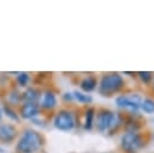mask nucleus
Returning a JSON list of instances; mask_svg holds the SVG:
<instances>
[{
	"label": "nucleus",
	"instance_id": "nucleus-11",
	"mask_svg": "<svg viewBox=\"0 0 154 153\" xmlns=\"http://www.w3.org/2000/svg\"><path fill=\"white\" fill-rule=\"evenodd\" d=\"M97 82H99V78L94 73H88L85 75L78 83L79 86V90L85 93V94H90L93 93L94 90H96L97 88Z\"/></svg>",
	"mask_w": 154,
	"mask_h": 153
},
{
	"label": "nucleus",
	"instance_id": "nucleus-12",
	"mask_svg": "<svg viewBox=\"0 0 154 153\" xmlns=\"http://www.w3.org/2000/svg\"><path fill=\"white\" fill-rule=\"evenodd\" d=\"M95 116H96V108L94 106H85L83 114H82V128L85 131H91L94 129L95 123Z\"/></svg>",
	"mask_w": 154,
	"mask_h": 153
},
{
	"label": "nucleus",
	"instance_id": "nucleus-8",
	"mask_svg": "<svg viewBox=\"0 0 154 153\" xmlns=\"http://www.w3.org/2000/svg\"><path fill=\"white\" fill-rule=\"evenodd\" d=\"M147 120L140 114H125L123 131H142L144 130Z\"/></svg>",
	"mask_w": 154,
	"mask_h": 153
},
{
	"label": "nucleus",
	"instance_id": "nucleus-9",
	"mask_svg": "<svg viewBox=\"0 0 154 153\" xmlns=\"http://www.w3.org/2000/svg\"><path fill=\"white\" fill-rule=\"evenodd\" d=\"M18 136V129L12 123H0V142L8 145L12 143Z\"/></svg>",
	"mask_w": 154,
	"mask_h": 153
},
{
	"label": "nucleus",
	"instance_id": "nucleus-13",
	"mask_svg": "<svg viewBox=\"0 0 154 153\" xmlns=\"http://www.w3.org/2000/svg\"><path fill=\"white\" fill-rule=\"evenodd\" d=\"M41 98V90L36 87H28L22 93V102H34L38 104Z\"/></svg>",
	"mask_w": 154,
	"mask_h": 153
},
{
	"label": "nucleus",
	"instance_id": "nucleus-1",
	"mask_svg": "<svg viewBox=\"0 0 154 153\" xmlns=\"http://www.w3.org/2000/svg\"><path fill=\"white\" fill-rule=\"evenodd\" d=\"M125 114L119 111H113L107 107L96 110L94 129L106 136H114L123 130Z\"/></svg>",
	"mask_w": 154,
	"mask_h": 153
},
{
	"label": "nucleus",
	"instance_id": "nucleus-5",
	"mask_svg": "<svg viewBox=\"0 0 154 153\" xmlns=\"http://www.w3.org/2000/svg\"><path fill=\"white\" fill-rule=\"evenodd\" d=\"M143 95L137 90H124L114 96V105L124 114H140Z\"/></svg>",
	"mask_w": 154,
	"mask_h": 153
},
{
	"label": "nucleus",
	"instance_id": "nucleus-20",
	"mask_svg": "<svg viewBox=\"0 0 154 153\" xmlns=\"http://www.w3.org/2000/svg\"><path fill=\"white\" fill-rule=\"evenodd\" d=\"M61 100H63V102H65V104H67V105L75 102L72 92H64V93L61 94Z\"/></svg>",
	"mask_w": 154,
	"mask_h": 153
},
{
	"label": "nucleus",
	"instance_id": "nucleus-3",
	"mask_svg": "<svg viewBox=\"0 0 154 153\" xmlns=\"http://www.w3.org/2000/svg\"><path fill=\"white\" fill-rule=\"evenodd\" d=\"M149 141V131H123L119 137V149L122 153H138L148 146Z\"/></svg>",
	"mask_w": 154,
	"mask_h": 153
},
{
	"label": "nucleus",
	"instance_id": "nucleus-17",
	"mask_svg": "<svg viewBox=\"0 0 154 153\" xmlns=\"http://www.w3.org/2000/svg\"><path fill=\"white\" fill-rule=\"evenodd\" d=\"M1 111H2V113H5V116L6 117H8L11 120H13V122H18L19 119H20V117H19V114L14 111V108L11 106V105H8V104H4L2 105V107H1Z\"/></svg>",
	"mask_w": 154,
	"mask_h": 153
},
{
	"label": "nucleus",
	"instance_id": "nucleus-23",
	"mask_svg": "<svg viewBox=\"0 0 154 153\" xmlns=\"http://www.w3.org/2000/svg\"><path fill=\"white\" fill-rule=\"evenodd\" d=\"M1 118H2V111H1V107H0V120H1Z\"/></svg>",
	"mask_w": 154,
	"mask_h": 153
},
{
	"label": "nucleus",
	"instance_id": "nucleus-19",
	"mask_svg": "<svg viewBox=\"0 0 154 153\" xmlns=\"http://www.w3.org/2000/svg\"><path fill=\"white\" fill-rule=\"evenodd\" d=\"M8 100L10 104L8 105H18L22 102V93L18 90H11L10 95H8Z\"/></svg>",
	"mask_w": 154,
	"mask_h": 153
},
{
	"label": "nucleus",
	"instance_id": "nucleus-14",
	"mask_svg": "<svg viewBox=\"0 0 154 153\" xmlns=\"http://www.w3.org/2000/svg\"><path fill=\"white\" fill-rule=\"evenodd\" d=\"M140 112L147 116H153L154 114V96L152 95H146L142 99L141 106H140Z\"/></svg>",
	"mask_w": 154,
	"mask_h": 153
},
{
	"label": "nucleus",
	"instance_id": "nucleus-7",
	"mask_svg": "<svg viewBox=\"0 0 154 153\" xmlns=\"http://www.w3.org/2000/svg\"><path fill=\"white\" fill-rule=\"evenodd\" d=\"M38 106L41 112H52L54 108H57L58 106V96L57 93L54 90H52L51 88H47L45 90L41 92V98L38 101Z\"/></svg>",
	"mask_w": 154,
	"mask_h": 153
},
{
	"label": "nucleus",
	"instance_id": "nucleus-6",
	"mask_svg": "<svg viewBox=\"0 0 154 153\" xmlns=\"http://www.w3.org/2000/svg\"><path fill=\"white\" fill-rule=\"evenodd\" d=\"M52 124L57 130L69 133V131H72L73 129H76V126L78 124V118L72 108L64 107V108H59L54 113Z\"/></svg>",
	"mask_w": 154,
	"mask_h": 153
},
{
	"label": "nucleus",
	"instance_id": "nucleus-2",
	"mask_svg": "<svg viewBox=\"0 0 154 153\" xmlns=\"http://www.w3.org/2000/svg\"><path fill=\"white\" fill-rule=\"evenodd\" d=\"M97 93L102 98H114L118 94L126 90V81L122 72L112 71L105 72L99 77L97 82Z\"/></svg>",
	"mask_w": 154,
	"mask_h": 153
},
{
	"label": "nucleus",
	"instance_id": "nucleus-10",
	"mask_svg": "<svg viewBox=\"0 0 154 153\" xmlns=\"http://www.w3.org/2000/svg\"><path fill=\"white\" fill-rule=\"evenodd\" d=\"M19 117L23 119H28L31 120L38 116H41V110L38 104H34V102H22L20 107H19Z\"/></svg>",
	"mask_w": 154,
	"mask_h": 153
},
{
	"label": "nucleus",
	"instance_id": "nucleus-22",
	"mask_svg": "<svg viewBox=\"0 0 154 153\" xmlns=\"http://www.w3.org/2000/svg\"><path fill=\"white\" fill-rule=\"evenodd\" d=\"M149 90L152 93V96H154V76H153V81H152V83L149 86Z\"/></svg>",
	"mask_w": 154,
	"mask_h": 153
},
{
	"label": "nucleus",
	"instance_id": "nucleus-15",
	"mask_svg": "<svg viewBox=\"0 0 154 153\" xmlns=\"http://www.w3.org/2000/svg\"><path fill=\"white\" fill-rule=\"evenodd\" d=\"M73 94V99L76 102H78L79 105H83V106H90L93 104V96L91 94H85L78 89L73 90L72 92Z\"/></svg>",
	"mask_w": 154,
	"mask_h": 153
},
{
	"label": "nucleus",
	"instance_id": "nucleus-4",
	"mask_svg": "<svg viewBox=\"0 0 154 153\" xmlns=\"http://www.w3.org/2000/svg\"><path fill=\"white\" fill-rule=\"evenodd\" d=\"M46 139L45 136L31 128H26L22 131L17 143L16 152L17 153H37L45 146Z\"/></svg>",
	"mask_w": 154,
	"mask_h": 153
},
{
	"label": "nucleus",
	"instance_id": "nucleus-21",
	"mask_svg": "<svg viewBox=\"0 0 154 153\" xmlns=\"http://www.w3.org/2000/svg\"><path fill=\"white\" fill-rule=\"evenodd\" d=\"M122 75H125V76H130V77H135L136 78V71H124L122 72Z\"/></svg>",
	"mask_w": 154,
	"mask_h": 153
},
{
	"label": "nucleus",
	"instance_id": "nucleus-18",
	"mask_svg": "<svg viewBox=\"0 0 154 153\" xmlns=\"http://www.w3.org/2000/svg\"><path fill=\"white\" fill-rule=\"evenodd\" d=\"M16 81H17V84L22 88H28L29 87V82H30V76L28 72H18L17 73V77H16Z\"/></svg>",
	"mask_w": 154,
	"mask_h": 153
},
{
	"label": "nucleus",
	"instance_id": "nucleus-16",
	"mask_svg": "<svg viewBox=\"0 0 154 153\" xmlns=\"http://www.w3.org/2000/svg\"><path fill=\"white\" fill-rule=\"evenodd\" d=\"M153 76H154V72L152 71H136V78L148 88L153 81Z\"/></svg>",
	"mask_w": 154,
	"mask_h": 153
}]
</instances>
